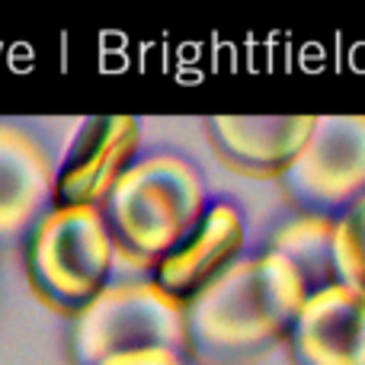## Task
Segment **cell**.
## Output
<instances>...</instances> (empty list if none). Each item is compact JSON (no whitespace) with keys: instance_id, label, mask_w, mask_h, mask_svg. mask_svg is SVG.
Returning a JSON list of instances; mask_svg holds the SVG:
<instances>
[{"instance_id":"cell-1","label":"cell","mask_w":365,"mask_h":365,"mask_svg":"<svg viewBox=\"0 0 365 365\" xmlns=\"http://www.w3.org/2000/svg\"><path fill=\"white\" fill-rule=\"evenodd\" d=\"M308 289L279 253L240 257L186 304V359L250 365L289 340Z\"/></svg>"},{"instance_id":"cell-2","label":"cell","mask_w":365,"mask_h":365,"mask_svg":"<svg viewBox=\"0 0 365 365\" xmlns=\"http://www.w3.org/2000/svg\"><path fill=\"white\" fill-rule=\"evenodd\" d=\"M199 167L170 151L138 158L103 202L115 253L141 269H158L208 212Z\"/></svg>"},{"instance_id":"cell-3","label":"cell","mask_w":365,"mask_h":365,"mask_svg":"<svg viewBox=\"0 0 365 365\" xmlns=\"http://www.w3.org/2000/svg\"><path fill=\"white\" fill-rule=\"evenodd\" d=\"M115 257L103 208L55 205L23 244L29 289L68 317H77L109 285Z\"/></svg>"},{"instance_id":"cell-4","label":"cell","mask_w":365,"mask_h":365,"mask_svg":"<svg viewBox=\"0 0 365 365\" xmlns=\"http://www.w3.org/2000/svg\"><path fill=\"white\" fill-rule=\"evenodd\" d=\"M71 321V365H103L141 349L186 356V311L151 279L109 282Z\"/></svg>"},{"instance_id":"cell-5","label":"cell","mask_w":365,"mask_h":365,"mask_svg":"<svg viewBox=\"0 0 365 365\" xmlns=\"http://www.w3.org/2000/svg\"><path fill=\"white\" fill-rule=\"evenodd\" d=\"M279 182L295 215L336 221L365 199V115H317L308 145Z\"/></svg>"},{"instance_id":"cell-6","label":"cell","mask_w":365,"mask_h":365,"mask_svg":"<svg viewBox=\"0 0 365 365\" xmlns=\"http://www.w3.org/2000/svg\"><path fill=\"white\" fill-rule=\"evenodd\" d=\"M141 125L135 115H90L55 167V205L103 208L106 195L138 160Z\"/></svg>"},{"instance_id":"cell-7","label":"cell","mask_w":365,"mask_h":365,"mask_svg":"<svg viewBox=\"0 0 365 365\" xmlns=\"http://www.w3.org/2000/svg\"><path fill=\"white\" fill-rule=\"evenodd\" d=\"M317 115H212L205 135L227 170L250 180H282L314 132Z\"/></svg>"},{"instance_id":"cell-8","label":"cell","mask_w":365,"mask_h":365,"mask_svg":"<svg viewBox=\"0 0 365 365\" xmlns=\"http://www.w3.org/2000/svg\"><path fill=\"white\" fill-rule=\"evenodd\" d=\"M247 247L244 215L234 202H212L195 231L154 269L151 282L164 295L186 308L192 298H199L212 282H218Z\"/></svg>"},{"instance_id":"cell-9","label":"cell","mask_w":365,"mask_h":365,"mask_svg":"<svg viewBox=\"0 0 365 365\" xmlns=\"http://www.w3.org/2000/svg\"><path fill=\"white\" fill-rule=\"evenodd\" d=\"M55 208V167L36 135L0 122V253L26 244Z\"/></svg>"},{"instance_id":"cell-10","label":"cell","mask_w":365,"mask_h":365,"mask_svg":"<svg viewBox=\"0 0 365 365\" xmlns=\"http://www.w3.org/2000/svg\"><path fill=\"white\" fill-rule=\"evenodd\" d=\"M285 346L292 365H365V298L346 285L308 295Z\"/></svg>"},{"instance_id":"cell-11","label":"cell","mask_w":365,"mask_h":365,"mask_svg":"<svg viewBox=\"0 0 365 365\" xmlns=\"http://www.w3.org/2000/svg\"><path fill=\"white\" fill-rule=\"evenodd\" d=\"M334 218H317V215H295L285 225L276 227L266 250L279 253L298 279L304 282L308 295L336 285L334 269Z\"/></svg>"},{"instance_id":"cell-12","label":"cell","mask_w":365,"mask_h":365,"mask_svg":"<svg viewBox=\"0 0 365 365\" xmlns=\"http://www.w3.org/2000/svg\"><path fill=\"white\" fill-rule=\"evenodd\" d=\"M334 269L336 285L365 298V199L336 218L334 227Z\"/></svg>"},{"instance_id":"cell-13","label":"cell","mask_w":365,"mask_h":365,"mask_svg":"<svg viewBox=\"0 0 365 365\" xmlns=\"http://www.w3.org/2000/svg\"><path fill=\"white\" fill-rule=\"evenodd\" d=\"M103 365H189V359L182 353H173V349H141V353L115 356Z\"/></svg>"}]
</instances>
